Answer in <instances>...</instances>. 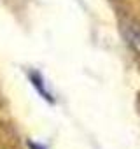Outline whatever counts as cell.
I'll use <instances>...</instances> for the list:
<instances>
[{
  "label": "cell",
  "instance_id": "obj_1",
  "mask_svg": "<svg viewBox=\"0 0 140 149\" xmlns=\"http://www.w3.org/2000/svg\"><path fill=\"white\" fill-rule=\"evenodd\" d=\"M28 79H30L32 86L35 88V91H37L46 102L54 104V97H53V93L47 90L46 81H44V77H42V74H40V72H37V70H30V72H28Z\"/></svg>",
  "mask_w": 140,
  "mask_h": 149
},
{
  "label": "cell",
  "instance_id": "obj_2",
  "mask_svg": "<svg viewBox=\"0 0 140 149\" xmlns=\"http://www.w3.org/2000/svg\"><path fill=\"white\" fill-rule=\"evenodd\" d=\"M28 147H30V149H46L42 144H37V142H32V140L28 142Z\"/></svg>",
  "mask_w": 140,
  "mask_h": 149
}]
</instances>
